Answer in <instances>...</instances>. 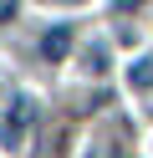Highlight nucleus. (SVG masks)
<instances>
[{"label":"nucleus","instance_id":"obj_3","mask_svg":"<svg viewBox=\"0 0 153 158\" xmlns=\"http://www.w3.org/2000/svg\"><path fill=\"white\" fill-rule=\"evenodd\" d=\"M82 61H87V72H92V77L107 72V46H102V41H97V46H87V51H82Z\"/></svg>","mask_w":153,"mask_h":158},{"label":"nucleus","instance_id":"obj_2","mask_svg":"<svg viewBox=\"0 0 153 158\" xmlns=\"http://www.w3.org/2000/svg\"><path fill=\"white\" fill-rule=\"evenodd\" d=\"M128 87L133 92H148L153 87V56H138V61L128 66Z\"/></svg>","mask_w":153,"mask_h":158},{"label":"nucleus","instance_id":"obj_4","mask_svg":"<svg viewBox=\"0 0 153 158\" xmlns=\"http://www.w3.org/2000/svg\"><path fill=\"white\" fill-rule=\"evenodd\" d=\"M15 15V0H0V21H10Z\"/></svg>","mask_w":153,"mask_h":158},{"label":"nucleus","instance_id":"obj_5","mask_svg":"<svg viewBox=\"0 0 153 158\" xmlns=\"http://www.w3.org/2000/svg\"><path fill=\"white\" fill-rule=\"evenodd\" d=\"M128 5H143V0H112V10H128Z\"/></svg>","mask_w":153,"mask_h":158},{"label":"nucleus","instance_id":"obj_1","mask_svg":"<svg viewBox=\"0 0 153 158\" xmlns=\"http://www.w3.org/2000/svg\"><path fill=\"white\" fill-rule=\"evenodd\" d=\"M66 46H71V26H51L46 41H41V51H46V61H61V56H66Z\"/></svg>","mask_w":153,"mask_h":158}]
</instances>
